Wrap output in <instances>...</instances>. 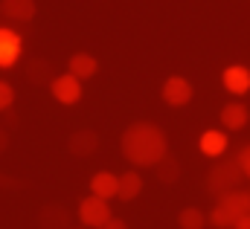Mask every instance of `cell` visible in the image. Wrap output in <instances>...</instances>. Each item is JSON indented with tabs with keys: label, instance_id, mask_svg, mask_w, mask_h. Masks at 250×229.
I'll list each match as a JSON object with an SVG mask.
<instances>
[{
	"label": "cell",
	"instance_id": "1",
	"mask_svg": "<svg viewBox=\"0 0 250 229\" xmlns=\"http://www.w3.org/2000/svg\"><path fill=\"white\" fill-rule=\"evenodd\" d=\"M123 154L134 166H157L166 157V136L151 122H134L123 134Z\"/></svg>",
	"mask_w": 250,
	"mask_h": 229
},
{
	"label": "cell",
	"instance_id": "2",
	"mask_svg": "<svg viewBox=\"0 0 250 229\" xmlns=\"http://www.w3.org/2000/svg\"><path fill=\"white\" fill-rule=\"evenodd\" d=\"M242 166H239V160H221L209 177H207V189L212 191V194H218V197H224V194H230V191H236L239 189V180H242Z\"/></svg>",
	"mask_w": 250,
	"mask_h": 229
},
{
	"label": "cell",
	"instance_id": "3",
	"mask_svg": "<svg viewBox=\"0 0 250 229\" xmlns=\"http://www.w3.org/2000/svg\"><path fill=\"white\" fill-rule=\"evenodd\" d=\"M79 218H82V224H87V227L102 229L111 221V206H108V200L90 194V197H84V200L79 203Z\"/></svg>",
	"mask_w": 250,
	"mask_h": 229
},
{
	"label": "cell",
	"instance_id": "4",
	"mask_svg": "<svg viewBox=\"0 0 250 229\" xmlns=\"http://www.w3.org/2000/svg\"><path fill=\"white\" fill-rule=\"evenodd\" d=\"M50 90H53V96L64 102V105H73V102H79L82 99V84H79V78L76 76H56L53 78V84H50Z\"/></svg>",
	"mask_w": 250,
	"mask_h": 229
},
{
	"label": "cell",
	"instance_id": "5",
	"mask_svg": "<svg viewBox=\"0 0 250 229\" xmlns=\"http://www.w3.org/2000/svg\"><path fill=\"white\" fill-rule=\"evenodd\" d=\"M21 50H23L21 35L6 29V26H0V67H12L21 58Z\"/></svg>",
	"mask_w": 250,
	"mask_h": 229
},
{
	"label": "cell",
	"instance_id": "6",
	"mask_svg": "<svg viewBox=\"0 0 250 229\" xmlns=\"http://www.w3.org/2000/svg\"><path fill=\"white\" fill-rule=\"evenodd\" d=\"M163 99L169 102V105H187L189 99H192V84H189L184 76H172V78H166V84H163Z\"/></svg>",
	"mask_w": 250,
	"mask_h": 229
},
{
	"label": "cell",
	"instance_id": "7",
	"mask_svg": "<svg viewBox=\"0 0 250 229\" xmlns=\"http://www.w3.org/2000/svg\"><path fill=\"white\" fill-rule=\"evenodd\" d=\"M70 154L73 157H90L93 151H96V145H99V136L90 131V128H82V131H76L73 136H70Z\"/></svg>",
	"mask_w": 250,
	"mask_h": 229
},
{
	"label": "cell",
	"instance_id": "8",
	"mask_svg": "<svg viewBox=\"0 0 250 229\" xmlns=\"http://www.w3.org/2000/svg\"><path fill=\"white\" fill-rule=\"evenodd\" d=\"M218 203H221L230 215H236L239 221L250 215V191H245V189H236V191H230V194L218 197Z\"/></svg>",
	"mask_w": 250,
	"mask_h": 229
},
{
	"label": "cell",
	"instance_id": "9",
	"mask_svg": "<svg viewBox=\"0 0 250 229\" xmlns=\"http://www.w3.org/2000/svg\"><path fill=\"white\" fill-rule=\"evenodd\" d=\"M90 191H93L96 197H102V200H108V197H120V177H114L111 172L93 174V180H90Z\"/></svg>",
	"mask_w": 250,
	"mask_h": 229
},
{
	"label": "cell",
	"instance_id": "10",
	"mask_svg": "<svg viewBox=\"0 0 250 229\" xmlns=\"http://www.w3.org/2000/svg\"><path fill=\"white\" fill-rule=\"evenodd\" d=\"M0 15L12 20H32L35 18V0H0Z\"/></svg>",
	"mask_w": 250,
	"mask_h": 229
},
{
	"label": "cell",
	"instance_id": "11",
	"mask_svg": "<svg viewBox=\"0 0 250 229\" xmlns=\"http://www.w3.org/2000/svg\"><path fill=\"white\" fill-rule=\"evenodd\" d=\"M224 84H227V90L230 93H248L250 90V73L245 67H227L224 70Z\"/></svg>",
	"mask_w": 250,
	"mask_h": 229
},
{
	"label": "cell",
	"instance_id": "12",
	"mask_svg": "<svg viewBox=\"0 0 250 229\" xmlns=\"http://www.w3.org/2000/svg\"><path fill=\"white\" fill-rule=\"evenodd\" d=\"M38 224H41V229H67L70 215L64 212L62 206H44L41 215H38Z\"/></svg>",
	"mask_w": 250,
	"mask_h": 229
},
{
	"label": "cell",
	"instance_id": "13",
	"mask_svg": "<svg viewBox=\"0 0 250 229\" xmlns=\"http://www.w3.org/2000/svg\"><path fill=\"white\" fill-rule=\"evenodd\" d=\"M221 125L224 128H245L248 125V108L245 105H239V102H230V105H224L221 108Z\"/></svg>",
	"mask_w": 250,
	"mask_h": 229
},
{
	"label": "cell",
	"instance_id": "14",
	"mask_svg": "<svg viewBox=\"0 0 250 229\" xmlns=\"http://www.w3.org/2000/svg\"><path fill=\"white\" fill-rule=\"evenodd\" d=\"M201 151H204L207 157L224 154V151H227V136H224L221 131H204V136H201Z\"/></svg>",
	"mask_w": 250,
	"mask_h": 229
},
{
	"label": "cell",
	"instance_id": "15",
	"mask_svg": "<svg viewBox=\"0 0 250 229\" xmlns=\"http://www.w3.org/2000/svg\"><path fill=\"white\" fill-rule=\"evenodd\" d=\"M96 73V58L87 56V53H76V56L70 58V76H76L79 81L82 78H90Z\"/></svg>",
	"mask_w": 250,
	"mask_h": 229
},
{
	"label": "cell",
	"instance_id": "16",
	"mask_svg": "<svg viewBox=\"0 0 250 229\" xmlns=\"http://www.w3.org/2000/svg\"><path fill=\"white\" fill-rule=\"evenodd\" d=\"M143 191V177L137 172H125L120 174V197L123 200H134Z\"/></svg>",
	"mask_w": 250,
	"mask_h": 229
},
{
	"label": "cell",
	"instance_id": "17",
	"mask_svg": "<svg viewBox=\"0 0 250 229\" xmlns=\"http://www.w3.org/2000/svg\"><path fill=\"white\" fill-rule=\"evenodd\" d=\"M26 76L32 78V84H53V70H50V61H44V58H32L29 64H26Z\"/></svg>",
	"mask_w": 250,
	"mask_h": 229
},
{
	"label": "cell",
	"instance_id": "18",
	"mask_svg": "<svg viewBox=\"0 0 250 229\" xmlns=\"http://www.w3.org/2000/svg\"><path fill=\"white\" fill-rule=\"evenodd\" d=\"M157 177H160V183H178V177H181V163L166 154V157L157 163Z\"/></svg>",
	"mask_w": 250,
	"mask_h": 229
},
{
	"label": "cell",
	"instance_id": "19",
	"mask_svg": "<svg viewBox=\"0 0 250 229\" xmlns=\"http://www.w3.org/2000/svg\"><path fill=\"white\" fill-rule=\"evenodd\" d=\"M178 224H181V229H204L207 218H204V212H201V209L187 206V209L178 215Z\"/></svg>",
	"mask_w": 250,
	"mask_h": 229
},
{
	"label": "cell",
	"instance_id": "20",
	"mask_svg": "<svg viewBox=\"0 0 250 229\" xmlns=\"http://www.w3.org/2000/svg\"><path fill=\"white\" fill-rule=\"evenodd\" d=\"M209 224H212L215 229H233L236 224H239V218H236V215H230V212L218 203V206L212 209V215H209Z\"/></svg>",
	"mask_w": 250,
	"mask_h": 229
},
{
	"label": "cell",
	"instance_id": "21",
	"mask_svg": "<svg viewBox=\"0 0 250 229\" xmlns=\"http://www.w3.org/2000/svg\"><path fill=\"white\" fill-rule=\"evenodd\" d=\"M12 102H15V90H12V84H9V81H0V111H9Z\"/></svg>",
	"mask_w": 250,
	"mask_h": 229
},
{
	"label": "cell",
	"instance_id": "22",
	"mask_svg": "<svg viewBox=\"0 0 250 229\" xmlns=\"http://www.w3.org/2000/svg\"><path fill=\"white\" fill-rule=\"evenodd\" d=\"M236 160H239V166H242V172H245V177L250 180V145H245V148L239 151V157H236Z\"/></svg>",
	"mask_w": 250,
	"mask_h": 229
},
{
	"label": "cell",
	"instance_id": "23",
	"mask_svg": "<svg viewBox=\"0 0 250 229\" xmlns=\"http://www.w3.org/2000/svg\"><path fill=\"white\" fill-rule=\"evenodd\" d=\"M21 186V180H15V177H6V174H0V189H18Z\"/></svg>",
	"mask_w": 250,
	"mask_h": 229
},
{
	"label": "cell",
	"instance_id": "24",
	"mask_svg": "<svg viewBox=\"0 0 250 229\" xmlns=\"http://www.w3.org/2000/svg\"><path fill=\"white\" fill-rule=\"evenodd\" d=\"M102 229H128V227H125V221H120V218H111Z\"/></svg>",
	"mask_w": 250,
	"mask_h": 229
},
{
	"label": "cell",
	"instance_id": "25",
	"mask_svg": "<svg viewBox=\"0 0 250 229\" xmlns=\"http://www.w3.org/2000/svg\"><path fill=\"white\" fill-rule=\"evenodd\" d=\"M6 145H9V134H6V131L0 128V154L6 151Z\"/></svg>",
	"mask_w": 250,
	"mask_h": 229
},
{
	"label": "cell",
	"instance_id": "26",
	"mask_svg": "<svg viewBox=\"0 0 250 229\" xmlns=\"http://www.w3.org/2000/svg\"><path fill=\"white\" fill-rule=\"evenodd\" d=\"M233 229H250V215H248V218H242V221H239Z\"/></svg>",
	"mask_w": 250,
	"mask_h": 229
}]
</instances>
